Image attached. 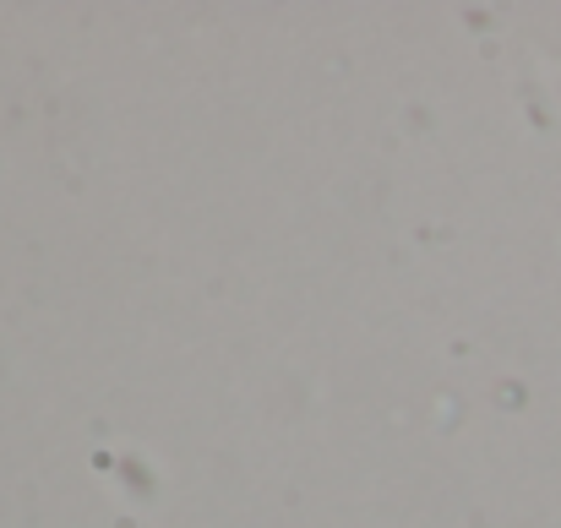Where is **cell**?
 Segmentation results:
<instances>
[]
</instances>
